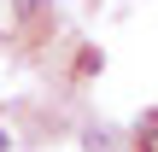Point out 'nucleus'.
<instances>
[{
	"label": "nucleus",
	"instance_id": "f257e3e1",
	"mask_svg": "<svg viewBox=\"0 0 158 152\" xmlns=\"http://www.w3.org/2000/svg\"><path fill=\"white\" fill-rule=\"evenodd\" d=\"M6 146H12V135H6V129H0V152H6Z\"/></svg>",
	"mask_w": 158,
	"mask_h": 152
}]
</instances>
